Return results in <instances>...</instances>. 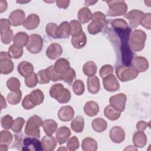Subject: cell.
Wrapping results in <instances>:
<instances>
[{
	"instance_id": "36",
	"label": "cell",
	"mask_w": 151,
	"mask_h": 151,
	"mask_svg": "<svg viewBox=\"0 0 151 151\" xmlns=\"http://www.w3.org/2000/svg\"><path fill=\"white\" fill-rule=\"evenodd\" d=\"M64 86L60 83H57L52 85L50 90V95L51 97L57 100L64 91Z\"/></svg>"
},
{
	"instance_id": "22",
	"label": "cell",
	"mask_w": 151,
	"mask_h": 151,
	"mask_svg": "<svg viewBox=\"0 0 151 151\" xmlns=\"http://www.w3.org/2000/svg\"><path fill=\"white\" fill-rule=\"evenodd\" d=\"M87 89L91 94L97 93L100 88V80L96 76L88 77L87 78Z\"/></svg>"
},
{
	"instance_id": "29",
	"label": "cell",
	"mask_w": 151,
	"mask_h": 151,
	"mask_svg": "<svg viewBox=\"0 0 151 151\" xmlns=\"http://www.w3.org/2000/svg\"><path fill=\"white\" fill-rule=\"evenodd\" d=\"M133 142L136 147H143L147 143L146 135L143 132H136L133 135Z\"/></svg>"
},
{
	"instance_id": "37",
	"label": "cell",
	"mask_w": 151,
	"mask_h": 151,
	"mask_svg": "<svg viewBox=\"0 0 151 151\" xmlns=\"http://www.w3.org/2000/svg\"><path fill=\"white\" fill-rule=\"evenodd\" d=\"M22 99V92L20 90L15 91H11L7 96L8 103L12 105L18 104Z\"/></svg>"
},
{
	"instance_id": "24",
	"label": "cell",
	"mask_w": 151,
	"mask_h": 151,
	"mask_svg": "<svg viewBox=\"0 0 151 151\" xmlns=\"http://www.w3.org/2000/svg\"><path fill=\"white\" fill-rule=\"evenodd\" d=\"M29 37L24 32H18L14 36L13 40L14 44L21 48L27 46L29 41Z\"/></svg>"
},
{
	"instance_id": "6",
	"label": "cell",
	"mask_w": 151,
	"mask_h": 151,
	"mask_svg": "<svg viewBox=\"0 0 151 151\" xmlns=\"http://www.w3.org/2000/svg\"><path fill=\"white\" fill-rule=\"evenodd\" d=\"M43 47V40L38 34H31L29 37V41L26 46L27 50L32 54H37L41 52Z\"/></svg>"
},
{
	"instance_id": "17",
	"label": "cell",
	"mask_w": 151,
	"mask_h": 151,
	"mask_svg": "<svg viewBox=\"0 0 151 151\" xmlns=\"http://www.w3.org/2000/svg\"><path fill=\"white\" fill-rule=\"evenodd\" d=\"M55 38H67L70 35V25L67 21L61 23L55 31Z\"/></svg>"
},
{
	"instance_id": "59",
	"label": "cell",
	"mask_w": 151,
	"mask_h": 151,
	"mask_svg": "<svg viewBox=\"0 0 151 151\" xmlns=\"http://www.w3.org/2000/svg\"><path fill=\"white\" fill-rule=\"evenodd\" d=\"M70 1H67V0H58L56 1V4L60 8H63V9H66L68 8L69 6Z\"/></svg>"
},
{
	"instance_id": "18",
	"label": "cell",
	"mask_w": 151,
	"mask_h": 151,
	"mask_svg": "<svg viewBox=\"0 0 151 151\" xmlns=\"http://www.w3.org/2000/svg\"><path fill=\"white\" fill-rule=\"evenodd\" d=\"M71 134L70 129L68 127L61 126L56 131V139L60 145H63L68 141Z\"/></svg>"
},
{
	"instance_id": "60",
	"label": "cell",
	"mask_w": 151,
	"mask_h": 151,
	"mask_svg": "<svg viewBox=\"0 0 151 151\" xmlns=\"http://www.w3.org/2000/svg\"><path fill=\"white\" fill-rule=\"evenodd\" d=\"M8 7V4L6 1L1 0L0 1V12L2 13L6 10Z\"/></svg>"
},
{
	"instance_id": "46",
	"label": "cell",
	"mask_w": 151,
	"mask_h": 151,
	"mask_svg": "<svg viewBox=\"0 0 151 151\" xmlns=\"http://www.w3.org/2000/svg\"><path fill=\"white\" fill-rule=\"evenodd\" d=\"M13 122H14V120L12 117L9 114H6L2 117L1 120V126L2 128L6 130L11 129Z\"/></svg>"
},
{
	"instance_id": "38",
	"label": "cell",
	"mask_w": 151,
	"mask_h": 151,
	"mask_svg": "<svg viewBox=\"0 0 151 151\" xmlns=\"http://www.w3.org/2000/svg\"><path fill=\"white\" fill-rule=\"evenodd\" d=\"M12 133L8 130H2L0 133V145L8 146L12 142Z\"/></svg>"
},
{
	"instance_id": "16",
	"label": "cell",
	"mask_w": 151,
	"mask_h": 151,
	"mask_svg": "<svg viewBox=\"0 0 151 151\" xmlns=\"http://www.w3.org/2000/svg\"><path fill=\"white\" fill-rule=\"evenodd\" d=\"M74 116V111L70 106H64L60 108L58 112V119L63 122L70 121Z\"/></svg>"
},
{
	"instance_id": "35",
	"label": "cell",
	"mask_w": 151,
	"mask_h": 151,
	"mask_svg": "<svg viewBox=\"0 0 151 151\" xmlns=\"http://www.w3.org/2000/svg\"><path fill=\"white\" fill-rule=\"evenodd\" d=\"M97 71V67L96 63L92 61H87L83 67V73L88 76L91 77L94 76Z\"/></svg>"
},
{
	"instance_id": "8",
	"label": "cell",
	"mask_w": 151,
	"mask_h": 151,
	"mask_svg": "<svg viewBox=\"0 0 151 151\" xmlns=\"http://www.w3.org/2000/svg\"><path fill=\"white\" fill-rule=\"evenodd\" d=\"M22 150L41 151L43 150L41 142L37 137H28L23 140Z\"/></svg>"
},
{
	"instance_id": "55",
	"label": "cell",
	"mask_w": 151,
	"mask_h": 151,
	"mask_svg": "<svg viewBox=\"0 0 151 151\" xmlns=\"http://www.w3.org/2000/svg\"><path fill=\"white\" fill-rule=\"evenodd\" d=\"M57 27L58 26L55 23L48 24L45 27V31L47 34L53 38H55V34Z\"/></svg>"
},
{
	"instance_id": "3",
	"label": "cell",
	"mask_w": 151,
	"mask_h": 151,
	"mask_svg": "<svg viewBox=\"0 0 151 151\" xmlns=\"http://www.w3.org/2000/svg\"><path fill=\"white\" fill-rule=\"evenodd\" d=\"M42 124V121L41 117L37 115L31 116L27 120L25 133L29 137L39 138L40 137V127Z\"/></svg>"
},
{
	"instance_id": "26",
	"label": "cell",
	"mask_w": 151,
	"mask_h": 151,
	"mask_svg": "<svg viewBox=\"0 0 151 151\" xmlns=\"http://www.w3.org/2000/svg\"><path fill=\"white\" fill-rule=\"evenodd\" d=\"M87 42V37L85 33L82 31L80 34L76 36H73L71 38V43L73 47L77 49L83 48Z\"/></svg>"
},
{
	"instance_id": "20",
	"label": "cell",
	"mask_w": 151,
	"mask_h": 151,
	"mask_svg": "<svg viewBox=\"0 0 151 151\" xmlns=\"http://www.w3.org/2000/svg\"><path fill=\"white\" fill-rule=\"evenodd\" d=\"M40 22V19L38 15L35 14H31L25 19L22 25L26 29L31 30L36 28L39 25Z\"/></svg>"
},
{
	"instance_id": "56",
	"label": "cell",
	"mask_w": 151,
	"mask_h": 151,
	"mask_svg": "<svg viewBox=\"0 0 151 151\" xmlns=\"http://www.w3.org/2000/svg\"><path fill=\"white\" fill-rule=\"evenodd\" d=\"M71 93L67 88H65L64 91L61 94V96L57 100L60 103H68L71 99Z\"/></svg>"
},
{
	"instance_id": "58",
	"label": "cell",
	"mask_w": 151,
	"mask_h": 151,
	"mask_svg": "<svg viewBox=\"0 0 151 151\" xmlns=\"http://www.w3.org/2000/svg\"><path fill=\"white\" fill-rule=\"evenodd\" d=\"M149 126L150 127L149 125V123H147L145 121H139L138 122V123L136 124V129L138 131H140V132H143L146 128L147 127Z\"/></svg>"
},
{
	"instance_id": "53",
	"label": "cell",
	"mask_w": 151,
	"mask_h": 151,
	"mask_svg": "<svg viewBox=\"0 0 151 151\" xmlns=\"http://www.w3.org/2000/svg\"><path fill=\"white\" fill-rule=\"evenodd\" d=\"M111 25L113 28H127L128 27L127 22L122 18L115 19L111 22Z\"/></svg>"
},
{
	"instance_id": "28",
	"label": "cell",
	"mask_w": 151,
	"mask_h": 151,
	"mask_svg": "<svg viewBox=\"0 0 151 151\" xmlns=\"http://www.w3.org/2000/svg\"><path fill=\"white\" fill-rule=\"evenodd\" d=\"M54 67L58 73L62 74L70 68V64L67 60L64 58H61L55 61Z\"/></svg>"
},
{
	"instance_id": "9",
	"label": "cell",
	"mask_w": 151,
	"mask_h": 151,
	"mask_svg": "<svg viewBox=\"0 0 151 151\" xmlns=\"http://www.w3.org/2000/svg\"><path fill=\"white\" fill-rule=\"evenodd\" d=\"M145 13L138 9H133L124 15V17L129 20L130 28H136L140 24V22Z\"/></svg>"
},
{
	"instance_id": "4",
	"label": "cell",
	"mask_w": 151,
	"mask_h": 151,
	"mask_svg": "<svg viewBox=\"0 0 151 151\" xmlns=\"http://www.w3.org/2000/svg\"><path fill=\"white\" fill-rule=\"evenodd\" d=\"M115 72L118 78L123 82L132 80L139 74V72L132 65H119L116 67Z\"/></svg>"
},
{
	"instance_id": "63",
	"label": "cell",
	"mask_w": 151,
	"mask_h": 151,
	"mask_svg": "<svg viewBox=\"0 0 151 151\" xmlns=\"http://www.w3.org/2000/svg\"><path fill=\"white\" fill-rule=\"evenodd\" d=\"M8 150V146L5 145H0V150L5 151Z\"/></svg>"
},
{
	"instance_id": "31",
	"label": "cell",
	"mask_w": 151,
	"mask_h": 151,
	"mask_svg": "<svg viewBox=\"0 0 151 151\" xmlns=\"http://www.w3.org/2000/svg\"><path fill=\"white\" fill-rule=\"evenodd\" d=\"M84 127V120L82 116H76L71 123V128L76 133H81Z\"/></svg>"
},
{
	"instance_id": "39",
	"label": "cell",
	"mask_w": 151,
	"mask_h": 151,
	"mask_svg": "<svg viewBox=\"0 0 151 151\" xmlns=\"http://www.w3.org/2000/svg\"><path fill=\"white\" fill-rule=\"evenodd\" d=\"M8 53L11 58L14 59H18L20 58L23 54V49L21 47H19L14 44L8 48Z\"/></svg>"
},
{
	"instance_id": "1",
	"label": "cell",
	"mask_w": 151,
	"mask_h": 151,
	"mask_svg": "<svg viewBox=\"0 0 151 151\" xmlns=\"http://www.w3.org/2000/svg\"><path fill=\"white\" fill-rule=\"evenodd\" d=\"M44 99V95L42 91L40 89H35L25 96L22 102V106L25 110H30L36 106L41 104Z\"/></svg>"
},
{
	"instance_id": "49",
	"label": "cell",
	"mask_w": 151,
	"mask_h": 151,
	"mask_svg": "<svg viewBox=\"0 0 151 151\" xmlns=\"http://www.w3.org/2000/svg\"><path fill=\"white\" fill-rule=\"evenodd\" d=\"M79 146L80 145H79L78 139L76 136L71 137L67 141V146L68 147V149L71 151H73L78 149L79 147Z\"/></svg>"
},
{
	"instance_id": "19",
	"label": "cell",
	"mask_w": 151,
	"mask_h": 151,
	"mask_svg": "<svg viewBox=\"0 0 151 151\" xmlns=\"http://www.w3.org/2000/svg\"><path fill=\"white\" fill-rule=\"evenodd\" d=\"M41 145L43 150L45 151H53L57 144V140L52 136L46 135L44 136L41 140Z\"/></svg>"
},
{
	"instance_id": "64",
	"label": "cell",
	"mask_w": 151,
	"mask_h": 151,
	"mask_svg": "<svg viewBox=\"0 0 151 151\" xmlns=\"http://www.w3.org/2000/svg\"><path fill=\"white\" fill-rule=\"evenodd\" d=\"M58 150H67V149L66 147H60V148H59Z\"/></svg>"
},
{
	"instance_id": "47",
	"label": "cell",
	"mask_w": 151,
	"mask_h": 151,
	"mask_svg": "<svg viewBox=\"0 0 151 151\" xmlns=\"http://www.w3.org/2000/svg\"><path fill=\"white\" fill-rule=\"evenodd\" d=\"M37 83H38L37 75L36 73L34 72L28 77L25 78V85L29 88H32L36 86V85L37 84Z\"/></svg>"
},
{
	"instance_id": "33",
	"label": "cell",
	"mask_w": 151,
	"mask_h": 151,
	"mask_svg": "<svg viewBox=\"0 0 151 151\" xmlns=\"http://www.w3.org/2000/svg\"><path fill=\"white\" fill-rule=\"evenodd\" d=\"M91 126L93 129L99 133H101L106 130L107 123L102 118H96L92 121Z\"/></svg>"
},
{
	"instance_id": "23",
	"label": "cell",
	"mask_w": 151,
	"mask_h": 151,
	"mask_svg": "<svg viewBox=\"0 0 151 151\" xmlns=\"http://www.w3.org/2000/svg\"><path fill=\"white\" fill-rule=\"evenodd\" d=\"M91 20L92 21L87 26V30L90 34L95 35L101 31L106 24L96 19H92Z\"/></svg>"
},
{
	"instance_id": "5",
	"label": "cell",
	"mask_w": 151,
	"mask_h": 151,
	"mask_svg": "<svg viewBox=\"0 0 151 151\" xmlns=\"http://www.w3.org/2000/svg\"><path fill=\"white\" fill-rule=\"evenodd\" d=\"M109 9L107 12L108 17H117L126 14L127 5L123 1H106Z\"/></svg>"
},
{
	"instance_id": "30",
	"label": "cell",
	"mask_w": 151,
	"mask_h": 151,
	"mask_svg": "<svg viewBox=\"0 0 151 151\" xmlns=\"http://www.w3.org/2000/svg\"><path fill=\"white\" fill-rule=\"evenodd\" d=\"M57 123L55 121L52 119L45 120L42 122V126L43 129L47 135L52 136L56 131L57 128Z\"/></svg>"
},
{
	"instance_id": "2",
	"label": "cell",
	"mask_w": 151,
	"mask_h": 151,
	"mask_svg": "<svg viewBox=\"0 0 151 151\" xmlns=\"http://www.w3.org/2000/svg\"><path fill=\"white\" fill-rule=\"evenodd\" d=\"M146 40V33L141 29H135L130 33L129 44L130 49L133 51H140L145 47Z\"/></svg>"
},
{
	"instance_id": "34",
	"label": "cell",
	"mask_w": 151,
	"mask_h": 151,
	"mask_svg": "<svg viewBox=\"0 0 151 151\" xmlns=\"http://www.w3.org/2000/svg\"><path fill=\"white\" fill-rule=\"evenodd\" d=\"M82 149L85 151H96L97 149V143L93 138L86 137L82 141Z\"/></svg>"
},
{
	"instance_id": "27",
	"label": "cell",
	"mask_w": 151,
	"mask_h": 151,
	"mask_svg": "<svg viewBox=\"0 0 151 151\" xmlns=\"http://www.w3.org/2000/svg\"><path fill=\"white\" fill-rule=\"evenodd\" d=\"M100 108L98 104L94 101H87L84 106V111L90 117L96 116L99 111Z\"/></svg>"
},
{
	"instance_id": "10",
	"label": "cell",
	"mask_w": 151,
	"mask_h": 151,
	"mask_svg": "<svg viewBox=\"0 0 151 151\" xmlns=\"http://www.w3.org/2000/svg\"><path fill=\"white\" fill-rule=\"evenodd\" d=\"M126 100V96L124 94L119 93L111 96L110 98L109 102L113 107L122 112L124 110Z\"/></svg>"
},
{
	"instance_id": "21",
	"label": "cell",
	"mask_w": 151,
	"mask_h": 151,
	"mask_svg": "<svg viewBox=\"0 0 151 151\" xmlns=\"http://www.w3.org/2000/svg\"><path fill=\"white\" fill-rule=\"evenodd\" d=\"M17 70L19 74L22 77L25 78L33 73L34 67L31 63L26 61H24L18 64Z\"/></svg>"
},
{
	"instance_id": "12",
	"label": "cell",
	"mask_w": 151,
	"mask_h": 151,
	"mask_svg": "<svg viewBox=\"0 0 151 151\" xmlns=\"http://www.w3.org/2000/svg\"><path fill=\"white\" fill-rule=\"evenodd\" d=\"M25 14L21 9H15L13 11L9 16V20L11 25L14 27L19 26L24 24L25 19Z\"/></svg>"
},
{
	"instance_id": "42",
	"label": "cell",
	"mask_w": 151,
	"mask_h": 151,
	"mask_svg": "<svg viewBox=\"0 0 151 151\" xmlns=\"http://www.w3.org/2000/svg\"><path fill=\"white\" fill-rule=\"evenodd\" d=\"M47 74L50 80L52 81H57L61 80V74L58 73L55 68L54 65H50L45 69Z\"/></svg>"
},
{
	"instance_id": "15",
	"label": "cell",
	"mask_w": 151,
	"mask_h": 151,
	"mask_svg": "<svg viewBox=\"0 0 151 151\" xmlns=\"http://www.w3.org/2000/svg\"><path fill=\"white\" fill-rule=\"evenodd\" d=\"M110 137L114 143H120L125 138L124 130L119 126H114L110 131Z\"/></svg>"
},
{
	"instance_id": "52",
	"label": "cell",
	"mask_w": 151,
	"mask_h": 151,
	"mask_svg": "<svg viewBox=\"0 0 151 151\" xmlns=\"http://www.w3.org/2000/svg\"><path fill=\"white\" fill-rule=\"evenodd\" d=\"M151 14L150 13L145 14L143 18H142L140 24L144 27L145 28L150 29L151 28Z\"/></svg>"
},
{
	"instance_id": "61",
	"label": "cell",
	"mask_w": 151,
	"mask_h": 151,
	"mask_svg": "<svg viewBox=\"0 0 151 151\" xmlns=\"http://www.w3.org/2000/svg\"><path fill=\"white\" fill-rule=\"evenodd\" d=\"M1 109H5L6 107V103L5 101V98L4 97V96L1 94Z\"/></svg>"
},
{
	"instance_id": "43",
	"label": "cell",
	"mask_w": 151,
	"mask_h": 151,
	"mask_svg": "<svg viewBox=\"0 0 151 151\" xmlns=\"http://www.w3.org/2000/svg\"><path fill=\"white\" fill-rule=\"evenodd\" d=\"M6 86L8 89H9L11 91H15L19 90L21 83L17 78L12 77L7 80Z\"/></svg>"
},
{
	"instance_id": "13",
	"label": "cell",
	"mask_w": 151,
	"mask_h": 151,
	"mask_svg": "<svg viewBox=\"0 0 151 151\" xmlns=\"http://www.w3.org/2000/svg\"><path fill=\"white\" fill-rule=\"evenodd\" d=\"M131 65L139 73L146 71L149 68V63L146 58L141 56L133 57Z\"/></svg>"
},
{
	"instance_id": "48",
	"label": "cell",
	"mask_w": 151,
	"mask_h": 151,
	"mask_svg": "<svg viewBox=\"0 0 151 151\" xmlns=\"http://www.w3.org/2000/svg\"><path fill=\"white\" fill-rule=\"evenodd\" d=\"M14 38L13 31L10 29L5 32L1 34V40L2 43L5 44H9L13 41Z\"/></svg>"
},
{
	"instance_id": "14",
	"label": "cell",
	"mask_w": 151,
	"mask_h": 151,
	"mask_svg": "<svg viewBox=\"0 0 151 151\" xmlns=\"http://www.w3.org/2000/svg\"><path fill=\"white\" fill-rule=\"evenodd\" d=\"M63 54V48L58 43L51 44L46 50L47 56L51 60L59 58Z\"/></svg>"
},
{
	"instance_id": "40",
	"label": "cell",
	"mask_w": 151,
	"mask_h": 151,
	"mask_svg": "<svg viewBox=\"0 0 151 151\" xmlns=\"http://www.w3.org/2000/svg\"><path fill=\"white\" fill-rule=\"evenodd\" d=\"M76 77V72L71 67L66 72L61 74V80L70 85L71 84Z\"/></svg>"
},
{
	"instance_id": "25",
	"label": "cell",
	"mask_w": 151,
	"mask_h": 151,
	"mask_svg": "<svg viewBox=\"0 0 151 151\" xmlns=\"http://www.w3.org/2000/svg\"><path fill=\"white\" fill-rule=\"evenodd\" d=\"M77 17L80 23L86 24L92 19L93 14L88 8L83 7L78 11Z\"/></svg>"
},
{
	"instance_id": "7",
	"label": "cell",
	"mask_w": 151,
	"mask_h": 151,
	"mask_svg": "<svg viewBox=\"0 0 151 151\" xmlns=\"http://www.w3.org/2000/svg\"><path fill=\"white\" fill-rule=\"evenodd\" d=\"M14 70V63L8 52L0 53V71L1 74H8Z\"/></svg>"
},
{
	"instance_id": "45",
	"label": "cell",
	"mask_w": 151,
	"mask_h": 151,
	"mask_svg": "<svg viewBox=\"0 0 151 151\" xmlns=\"http://www.w3.org/2000/svg\"><path fill=\"white\" fill-rule=\"evenodd\" d=\"M25 124V120L22 117H17L14 120L11 129L15 133H19L21 131Z\"/></svg>"
},
{
	"instance_id": "62",
	"label": "cell",
	"mask_w": 151,
	"mask_h": 151,
	"mask_svg": "<svg viewBox=\"0 0 151 151\" xmlns=\"http://www.w3.org/2000/svg\"><path fill=\"white\" fill-rule=\"evenodd\" d=\"M97 2V1H86L84 2L85 5L86 6H89V5H93L94 4Z\"/></svg>"
},
{
	"instance_id": "57",
	"label": "cell",
	"mask_w": 151,
	"mask_h": 151,
	"mask_svg": "<svg viewBox=\"0 0 151 151\" xmlns=\"http://www.w3.org/2000/svg\"><path fill=\"white\" fill-rule=\"evenodd\" d=\"M92 19H96L98 20H100L102 21L104 23H106V15L101 12L97 11L95 12L93 14V18Z\"/></svg>"
},
{
	"instance_id": "11",
	"label": "cell",
	"mask_w": 151,
	"mask_h": 151,
	"mask_svg": "<svg viewBox=\"0 0 151 151\" xmlns=\"http://www.w3.org/2000/svg\"><path fill=\"white\" fill-rule=\"evenodd\" d=\"M103 83L104 88L110 92L117 91L120 87L117 79L113 74L104 77L103 80Z\"/></svg>"
},
{
	"instance_id": "50",
	"label": "cell",
	"mask_w": 151,
	"mask_h": 151,
	"mask_svg": "<svg viewBox=\"0 0 151 151\" xmlns=\"http://www.w3.org/2000/svg\"><path fill=\"white\" fill-rule=\"evenodd\" d=\"M113 73V67L111 65L106 64L101 67L99 71V74L103 78L112 74Z\"/></svg>"
},
{
	"instance_id": "44",
	"label": "cell",
	"mask_w": 151,
	"mask_h": 151,
	"mask_svg": "<svg viewBox=\"0 0 151 151\" xmlns=\"http://www.w3.org/2000/svg\"><path fill=\"white\" fill-rule=\"evenodd\" d=\"M84 84L83 81L80 80H76L73 84V90L74 93L78 95H81L84 92Z\"/></svg>"
},
{
	"instance_id": "32",
	"label": "cell",
	"mask_w": 151,
	"mask_h": 151,
	"mask_svg": "<svg viewBox=\"0 0 151 151\" xmlns=\"http://www.w3.org/2000/svg\"><path fill=\"white\" fill-rule=\"evenodd\" d=\"M105 116L110 120L114 121L117 120L121 114V112L115 109L110 104L106 107L104 110Z\"/></svg>"
},
{
	"instance_id": "54",
	"label": "cell",
	"mask_w": 151,
	"mask_h": 151,
	"mask_svg": "<svg viewBox=\"0 0 151 151\" xmlns=\"http://www.w3.org/2000/svg\"><path fill=\"white\" fill-rule=\"evenodd\" d=\"M11 23L9 19L5 18H2L0 20V33L5 32L10 30Z\"/></svg>"
},
{
	"instance_id": "41",
	"label": "cell",
	"mask_w": 151,
	"mask_h": 151,
	"mask_svg": "<svg viewBox=\"0 0 151 151\" xmlns=\"http://www.w3.org/2000/svg\"><path fill=\"white\" fill-rule=\"evenodd\" d=\"M70 35L76 36L80 34L82 31V27L80 22L77 20H72L70 22Z\"/></svg>"
},
{
	"instance_id": "51",
	"label": "cell",
	"mask_w": 151,
	"mask_h": 151,
	"mask_svg": "<svg viewBox=\"0 0 151 151\" xmlns=\"http://www.w3.org/2000/svg\"><path fill=\"white\" fill-rule=\"evenodd\" d=\"M38 78V83L40 84H47L50 81V79L48 77L45 69L41 70L37 74Z\"/></svg>"
}]
</instances>
